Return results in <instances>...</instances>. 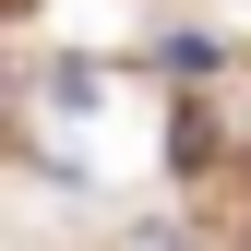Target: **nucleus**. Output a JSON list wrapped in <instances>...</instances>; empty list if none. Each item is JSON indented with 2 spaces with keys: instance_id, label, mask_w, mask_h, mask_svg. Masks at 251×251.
I'll use <instances>...</instances> for the list:
<instances>
[{
  "instance_id": "nucleus-1",
  "label": "nucleus",
  "mask_w": 251,
  "mask_h": 251,
  "mask_svg": "<svg viewBox=\"0 0 251 251\" xmlns=\"http://www.w3.org/2000/svg\"><path fill=\"white\" fill-rule=\"evenodd\" d=\"M155 251H179V239H155Z\"/></svg>"
}]
</instances>
